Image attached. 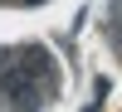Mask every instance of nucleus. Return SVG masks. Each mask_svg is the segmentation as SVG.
<instances>
[{"label":"nucleus","mask_w":122,"mask_h":112,"mask_svg":"<svg viewBox=\"0 0 122 112\" xmlns=\"http://www.w3.org/2000/svg\"><path fill=\"white\" fill-rule=\"evenodd\" d=\"M29 5H44V0H29Z\"/></svg>","instance_id":"obj_1"}]
</instances>
